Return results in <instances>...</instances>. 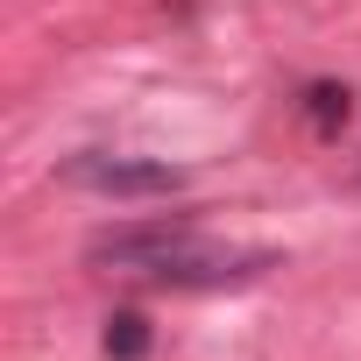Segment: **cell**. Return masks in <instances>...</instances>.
<instances>
[{"label":"cell","mask_w":361,"mask_h":361,"mask_svg":"<svg viewBox=\"0 0 361 361\" xmlns=\"http://www.w3.org/2000/svg\"><path fill=\"white\" fill-rule=\"evenodd\" d=\"M312 121H319V128H340V121H347V92H340V85H319V92H312Z\"/></svg>","instance_id":"3957f363"},{"label":"cell","mask_w":361,"mask_h":361,"mask_svg":"<svg viewBox=\"0 0 361 361\" xmlns=\"http://www.w3.org/2000/svg\"><path fill=\"white\" fill-rule=\"evenodd\" d=\"M71 177L92 185V192H114V199H163V192H177V170H163V163H106V156H85V163H71Z\"/></svg>","instance_id":"7a4b0ae2"},{"label":"cell","mask_w":361,"mask_h":361,"mask_svg":"<svg viewBox=\"0 0 361 361\" xmlns=\"http://www.w3.org/2000/svg\"><path fill=\"white\" fill-rule=\"evenodd\" d=\"M106 347H121V354H135V347H142V326H135V319H114V333H106Z\"/></svg>","instance_id":"277c9868"},{"label":"cell","mask_w":361,"mask_h":361,"mask_svg":"<svg viewBox=\"0 0 361 361\" xmlns=\"http://www.w3.org/2000/svg\"><path fill=\"white\" fill-rule=\"evenodd\" d=\"M106 262L121 269H142V276H163V283H234V276H255L269 255H241V248H220V241H199L185 227H142V234H114L99 241Z\"/></svg>","instance_id":"6da1fadb"}]
</instances>
